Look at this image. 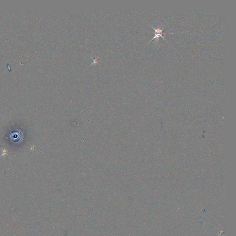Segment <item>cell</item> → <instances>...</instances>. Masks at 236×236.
<instances>
[{
	"label": "cell",
	"instance_id": "1",
	"mask_svg": "<svg viewBox=\"0 0 236 236\" xmlns=\"http://www.w3.org/2000/svg\"><path fill=\"white\" fill-rule=\"evenodd\" d=\"M13 132H10L9 135H8V139L10 142L12 144H18L20 143V142L22 141V138H23L24 135L22 133V132L19 131L18 129L13 130Z\"/></svg>",
	"mask_w": 236,
	"mask_h": 236
}]
</instances>
